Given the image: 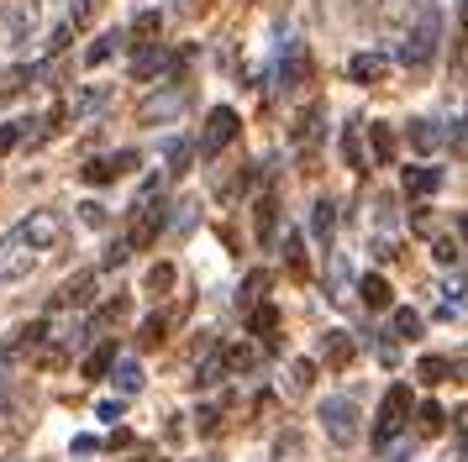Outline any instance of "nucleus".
I'll use <instances>...</instances> for the list:
<instances>
[{"label": "nucleus", "instance_id": "37", "mask_svg": "<svg viewBox=\"0 0 468 462\" xmlns=\"http://www.w3.org/2000/svg\"><path fill=\"white\" fill-rule=\"evenodd\" d=\"M437 263H458V247L452 242H437Z\"/></svg>", "mask_w": 468, "mask_h": 462}, {"label": "nucleus", "instance_id": "31", "mask_svg": "<svg viewBox=\"0 0 468 462\" xmlns=\"http://www.w3.org/2000/svg\"><path fill=\"white\" fill-rule=\"evenodd\" d=\"M127 257H132V247H127V236H122V242H111L106 247V268H122Z\"/></svg>", "mask_w": 468, "mask_h": 462}, {"label": "nucleus", "instance_id": "11", "mask_svg": "<svg viewBox=\"0 0 468 462\" xmlns=\"http://www.w3.org/2000/svg\"><path fill=\"white\" fill-rule=\"evenodd\" d=\"M368 147H374V163L379 168L395 163V131H389V126H379V121L368 126Z\"/></svg>", "mask_w": 468, "mask_h": 462}, {"label": "nucleus", "instance_id": "14", "mask_svg": "<svg viewBox=\"0 0 468 462\" xmlns=\"http://www.w3.org/2000/svg\"><path fill=\"white\" fill-rule=\"evenodd\" d=\"M363 121H347L342 126V158H347V168H363Z\"/></svg>", "mask_w": 468, "mask_h": 462}, {"label": "nucleus", "instance_id": "10", "mask_svg": "<svg viewBox=\"0 0 468 462\" xmlns=\"http://www.w3.org/2000/svg\"><path fill=\"white\" fill-rule=\"evenodd\" d=\"M311 231H316V242L332 252V236H337V205L332 200H316V215H311Z\"/></svg>", "mask_w": 468, "mask_h": 462}, {"label": "nucleus", "instance_id": "8", "mask_svg": "<svg viewBox=\"0 0 468 462\" xmlns=\"http://www.w3.org/2000/svg\"><path fill=\"white\" fill-rule=\"evenodd\" d=\"M353 352H358V347H353V336L347 331H326L321 336V362H326V368H347Z\"/></svg>", "mask_w": 468, "mask_h": 462}, {"label": "nucleus", "instance_id": "32", "mask_svg": "<svg viewBox=\"0 0 468 462\" xmlns=\"http://www.w3.org/2000/svg\"><path fill=\"white\" fill-rule=\"evenodd\" d=\"M174 110H179V100H164V105L148 100V105H143V121H158V116H174Z\"/></svg>", "mask_w": 468, "mask_h": 462}, {"label": "nucleus", "instance_id": "24", "mask_svg": "<svg viewBox=\"0 0 468 462\" xmlns=\"http://www.w3.org/2000/svg\"><path fill=\"white\" fill-rule=\"evenodd\" d=\"M101 105H106V89L95 84V89H85V95L74 100V116H90V110H101Z\"/></svg>", "mask_w": 468, "mask_h": 462}, {"label": "nucleus", "instance_id": "5", "mask_svg": "<svg viewBox=\"0 0 468 462\" xmlns=\"http://www.w3.org/2000/svg\"><path fill=\"white\" fill-rule=\"evenodd\" d=\"M405 420H410V389H405V383H389V394H384V404H379V425H374V436L379 441L400 436Z\"/></svg>", "mask_w": 468, "mask_h": 462}, {"label": "nucleus", "instance_id": "7", "mask_svg": "<svg viewBox=\"0 0 468 462\" xmlns=\"http://www.w3.org/2000/svg\"><path fill=\"white\" fill-rule=\"evenodd\" d=\"M5 26H11V37H16V42H27L32 32H37V0H11Z\"/></svg>", "mask_w": 468, "mask_h": 462}, {"label": "nucleus", "instance_id": "15", "mask_svg": "<svg viewBox=\"0 0 468 462\" xmlns=\"http://www.w3.org/2000/svg\"><path fill=\"white\" fill-rule=\"evenodd\" d=\"M279 79H284V89H295V84L305 79V47H300V42H290V58L279 68Z\"/></svg>", "mask_w": 468, "mask_h": 462}, {"label": "nucleus", "instance_id": "17", "mask_svg": "<svg viewBox=\"0 0 468 462\" xmlns=\"http://www.w3.org/2000/svg\"><path fill=\"white\" fill-rule=\"evenodd\" d=\"M253 336H263V341H274V331H279V310L274 305H253Z\"/></svg>", "mask_w": 468, "mask_h": 462}, {"label": "nucleus", "instance_id": "25", "mask_svg": "<svg viewBox=\"0 0 468 462\" xmlns=\"http://www.w3.org/2000/svg\"><path fill=\"white\" fill-rule=\"evenodd\" d=\"M442 425H447L442 404H421V431H426V436H437V431H442Z\"/></svg>", "mask_w": 468, "mask_h": 462}, {"label": "nucleus", "instance_id": "2", "mask_svg": "<svg viewBox=\"0 0 468 462\" xmlns=\"http://www.w3.org/2000/svg\"><path fill=\"white\" fill-rule=\"evenodd\" d=\"M321 425H326V441L332 446H358L363 425H358V404L342 394H326L321 399Z\"/></svg>", "mask_w": 468, "mask_h": 462}, {"label": "nucleus", "instance_id": "13", "mask_svg": "<svg viewBox=\"0 0 468 462\" xmlns=\"http://www.w3.org/2000/svg\"><path fill=\"white\" fill-rule=\"evenodd\" d=\"M347 74H353L358 84H374L384 74V58H379V53H358V58L347 63Z\"/></svg>", "mask_w": 468, "mask_h": 462}, {"label": "nucleus", "instance_id": "18", "mask_svg": "<svg viewBox=\"0 0 468 462\" xmlns=\"http://www.w3.org/2000/svg\"><path fill=\"white\" fill-rule=\"evenodd\" d=\"M437 184H442L437 168H416V173H405V194H431Z\"/></svg>", "mask_w": 468, "mask_h": 462}, {"label": "nucleus", "instance_id": "30", "mask_svg": "<svg viewBox=\"0 0 468 462\" xmlns=\"http://www.w3.org/2000/svg\"><path fill=\"white\" fill-rule=\"evenodd\" d=\"M164 326H169V320H164V315H148V320H143V341H164Z\"/></svg>", "mask_w": 468, "mask_h": 462}, {"label": "nucleus", "instance_id": "22", "mask_svg": "<svg viewBox=\"0 0 468 462\" xmlns=\"http://www.w3.org/2000/svg\"><path fill=\"white\" fill-rule=\"evenodd\" d=\"M421 378L426 383H442V378H452V362L447 357H421Z\"/></svg>", "mask_w": 468, "mask_h": 462}, {"label": "nucleus", "instance_id": "9", "mask_svg": "<svg viewBox=\"0 0 468 462\" xmlns=\"http://www.w3.org/2000/svg\"><path fill=\"white\" fill-rule=\"evenodd\" d=\"M358 294H363L368 310H389V305H395V294H389V284H384V273H363Z\"/></svg>", "mask_w": 468, "mask_h": 462}, {"label": "nucleus", "instance_id": "39", "mask_svg": "<svg viewBox=\"0 0 468 462\" xmlns=\"http://www.w3.org/2000/svg\"><path fill=\"white\" fill-rule=\"evenodd\" d=\"M458 231H463V236H468V215H458Z\"/></svg>", "mask_w": 468, "mask_h": 462}, {"label": "nucleus", "instance_id": "6", "mask_svg": "<svg viewBox=\"0 0 468 462\" xmlns=\"http://www.w3.org/2000/svg\"><path fill=\"white\" fill-rule=\"evenodd\" d=\"M37 263H43V252H32L22 236H16V231L0 242V278H5V284H11V278H27Z\"/></svg>", "mask_w": 468, "mask_h": 462}, {"label": "nucleus", "instance_id": "3", "mask_svg": "<svg viewBox=\"0 0 468 462\" xmlns=\"http://www.w3.org/2000/svg\"><path fill=\"white\" fill-rule=\"evenodd\" d=\"M16 236H22L32 252L58 247V242H64V215H58V210H32L22 226H16Z\"/></svg>", "mask_w": 468, "mask_h": 462}, {"label": "nucleus", "instance_id": "4", "mask_svg": "<svg viewBox=\"0 0 468 462\" xmlns=\"http://www.w3.org/2000/svg\"><path fill=\"white\" fill-rule=\"evenodd\" d=\"M232 137H237V110H232V105H216L211 116H206V131H200L195 152H200V158H216Z\"/></svg>", "mask_w": 468, "mask_h": 462}, {"label": "nucleus", "instance_id": "21", "mask_svg": "<svg viewBox=\"0 0 468 462\" xmlns=\"http://www.w3.org/2000/svg\"><path fill=\"white\" fill-rule=\"evenodd\" d=\"M263 289H269V273H248V284H242V294H237V305H242V310H253Z\"/></svg>", "mask_w": 468, "mask_h": 462}, {"label": "nucleus", "instance_id": "35", "mask_svg": "<svg viewBox=\"0 0 468 462\" xmlns=\"http://www.w3.org/2000/svg\"><path fill=\"white\" fill-rule=\"evenodd\" d=\"M85 179H90V184H106V179H116V173H111V163L101 158V163H90V168H85Z\"/></svg>", "mask_w": 468, "mask_h": 462}, {"label": "nucleus", "instance_id": "29", "mask_svg": "<svg viewBox=\"0 0 468 462\" xmlns=\"http://www.w3.org/2000/svg\"><path fill=\"white\" fill-rule=\"evenodd\" d=\"M316 121H321V105H311V110L300 116V126H295V142H305V137L316 131Z\"/></svg>", "mask_w": 468, "mask_h": 462}, {"label": "nucleus", "instance_id": "23", "mask_svg": "<svg viewBox=\"0 0 468 462\" xmlns=\"http://www.w3.org/2000/svg\"><path fill=\"white\" fill-rule=\"evenodd\" d=\"M116 383H122V394H137V389H143V368H137V362H122V368H116Z\"/></svg>", "mask_w": 468, "mask_h": 462}, {"label": "nucleus", "instance_id": "34", "mask_svg": "<svg viewBox=\"0 0 468 462\" xmlns=\"http://www.w3.org/2000/svg\"><path fill=\"white\" fill-rule=\"evenodd\" d=\"M169 284H174V268L169 263H158V268L148 273V289H169Z\"/></svg>", "mask_w": 468, "mask_h": 462}, {"label": "nucleus", "instance_id": "12", "mask_svg": "<svg viewBox=\"0 0 468 462\" xmlns=\"http://www.w3.org/2000/svg\"><path fill=\"white\" fill-rule=\"evenodd\" d=\"M90 294H95V273H80L58 289V305H90Z\"/></svg>", "mask_w": 468, "mask_h": 462}, {"label": "nucleus", "instance_id": "28", "mask_svg": "<svg viewBox=\"0 0 468 462\" xmlns=\"http://www.w3.org/2000/svg\"><path fill=\"white\" fill-rule=\"evenodd\" d=\"M410 142L421 147V152H431V147H437V131H431V121H416V126H410Z\"/></svg>", "mask_w": 468, "mask_h": 462}, {"label": "nucleus", "instance_id": "20", "mask_svg": "<svg viewBox=\"0 0 468 462\" xmlns=\"http://www.w3.org/2000/svg\"><path fill=\"white\" fill-rule=\"evenodd\" d=\"M111 368H116V347H95V352L85 357V373L90 378H106Z\"/></svg>", "mask_w": 468, "mask_h": 462}, {"label": "nucleus", "instance_id": "33", "mask_svg": "<svg viewBox=\"0 0 468 462\" xmlns=\"http://www.w3.org/2000/svg\"><path fill=\"white\" fill-rule=\"evenodd\" d=\"M311 373H316V362H295V368H290V389H305Z\"/></svg>", "mask_w": 468, "mask_h": 462}, {"label": "nucleus", "instance_id": "1", "mask_svg": "<svg viewBox=\"0 0 468 462\" xmlns=\"http://www.w3.org/2000/svg\"><path fill=\"white\" fill-rule=\"evenodd\" d=\"M437 37H442V11H437V5H426V11H416V26H410L405 42H400V63L426 68V63L437 58Z\"/></svg>", "mask_w": 468, "mask_h": 462}, {"label": "nucleus", "instance_id": "38", "mask_svg": "<svg viewBox=\"0 0 468 462\" xmlns=\"http://www.w3.org/2000/svg\"><path fill=\"white\" fill-rule=\"evenodd\" d=\"M410 5H416V11H426V5H437V0H410Z\"/></svg>", "mask_w": 468, "mask_h": 462}, {"label": "nucleus", "instance_id": "36", "mask_svg": "<svg viewBox=\"0 0 468 462\" xmlns=\"http://www.w3.org/2000/svg\"><path fill=\"white\" fill-rule=\"evenodd\" d=\"M80 215H85L90 226H106V205H95V200H85V205H80Z\"/></svg>", "mask_w": 468, "mask_h": 462}, {"label": "nucleus", "instance_id": "27", "mask_svg": "<svg viewBox=\"0 0 468 462\" xmlns=\"http://www.w3.org/2000/svg\"><path fill=\"white\" fill-rule=\"evenodd\" d=\"M195 158L190 142H169V173H185V163Z\"/></svg>", "mask_w": 468, "mask_h": 462}, {"label": "nucleus", "instance_id": "19", "mask_svg": "<svg viewBox=\"0 0 468 462\" xmlns=\"http://www.w3.org/2000/svg\"><path fill=\"white\" fill-rule=\"evenodd\" d=\"M116 47H122V32H106V37H95V47L85 53V63H90V68H101V63H106Z\"/></svg>", "mask_w": 468, "mask_h": 462}, {"label": "nucleus", "instance_id": "16", "mask_svg": "<svg viewBox=\"0 0 468 462\" xmlns=\"http://www.w3.org/2000/svg\"><path fill=\"white\" fill-rule=\"evenodd\" d=\"M274 226H279V205L274 200H258V242L274 247Z\"/></svg>", "mask_w": 468, "mask_h": 462}, {"label": "nucleus", "instance_id": "26", "mask_svg": "<svg viewBox=\"0 0 468 462\" xmlns=\"http://www.w3.org/2000/svg\"><path fill=\"white\" fill-rule=\"evenodd\" d=\"M395 336H421V315L416 310H395Z\"/></svg>", "mask_w": 468, "mask_h": 462}]
</instances>
